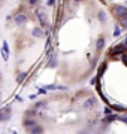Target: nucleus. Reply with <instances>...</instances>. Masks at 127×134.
I'll use <instances>...</instances> for the list:
<instances>
[{"label":"nucleus","instance_id":"nucleus-13","mask_svg":"<svg viewBox=\"0 0 127 134\" xmlns=\"http://www.w3.org/2000/svg\"><path fill=\"white\" fill-rule=\"evenodd\" d=\"M39 92H40V94H46V88H40Z\"/></svg>","mask_w":127,"mask_h":134},{"label":"nucleus","instance_id":"nucleus-3","mask_svg":"<svg viewBox=\"0 0 127 134\" xmlns=\"http://www.w3.org/2000/svg\"><path fill=\"white\" fill-rule=\"evenodd\" d=\"M10 118V106L0 109V121H6Z\"/></svg>","mask_w":127,"mask_h":134},{"label":"nucleus","instance_id":"nucleus-7","mask_svg":"<svg viewBox=\"0 0 127 134\" xmlns=\"http://www.w3.org/2000/svg\"><path fill=\"white\" fill-rule=\"evenodd\" d=\"M33 36L34 37H40V36H44V30H42V27H34L33 29Z\"/></svg>","mask_w":127,"mask_h":134},{"label":"nucleus","instance_id":"nucleus-1","mask_svg":"<svg viewBox=\"0 0 127 134\" xmlns=\"http://www.w3.org/2000/svg\"><path fill=\"white\" fill-rule=\"evenodd\" d=\"M111 12H112V15L118 19V21H120L121 18H124V16L127 15V8H126V6L118 5V3H117V5L112 6V10H111Z\"/></svg>","mask_w":127,"mask_h":134},{"label":"nucleus","instance_id":"nucleus-8","mask_svg":"<svg viewBox=\"0 0 127 134\" xmlns=\"http://www.w3.org/2000/svg\"><path fill=\"white\" fill-rule=\"evenodd\" d=\"M96 48H97V51H102L103 48H105V37H99V40H97V45H96Z\"/></svg>","mask_w":127,"mask_h":134},{"label":"nucleus","instance_id":"nucleus-10","mask_svg":"<svg viewBox=\"0 0 127 134\" xmlns=\"http://www.w3.org/2000/svg\"><path fill=\"white\" fill-rule=\"evenodd\" d=\"M118 23H120V25H121V29H127V15L124 16V18L120 19Z\"/></svg>","mask_w":127,"mask_h":134},{"label":"nucleus","instance_id":"nucleus-15","mask_svg":"<svg viewBox=\"0 0 127 134\" xmlns=\"http://www.w3.org/2000/svg\"><path fill=\"white\" fill-rule=\"evenodd\" d=\"M0 5H2V3H0Z\"/></svg>","mask_w":127,"mask_h":134},{"label":"nucleus","instance_id":"nucleus-5","mask_svg":"<svg viewBox=\"0 0 127 134\" xmlns=\"http://www.w3.org/2000/svg\"><path fill=\"white\" fill-rule=\"evenodd\" d=\"M23 125H24L27 130H30V128H33V127H36V121H34L33 118H24Z\"/></svg>","mask_w":127,"mask_h":134},{"label":"nucleus","instance_id":"nucleus-9","mask_svg":"<svg viewBox=\"0 0 127 134\" xmlns=\"http://www.w3.org/2000/svg\"><path fill=\"white\" fill-rule=\"evenodd\" d=\"M25 76H27V73L21 72L20 75H17V82H18V83H21V82H23V81L25 79Z\"/></svg>","mask_w":127,"mask_h":134},{"label":"nucleus","instance_id":"nucleus-12","mask_svg":"<svg viewBox=\"0 0 127 134\" xmlns=\"http://www.w3.org/2000/svg\"><path fill=\"white\" fill-rule=\"evenodd\" d=\"M120 33H121V29H120L118 25H115V31H114V36H120Z\"/></svg>","mask_w":127,"mask_h":134},{"label":"nucleus","instance_id":"nucleus-11","mask_svg":"<svg viewBox=\"0 0 127 134\" xmlns=\"http://www.w3.org/2000/svg\"><path fill=\"white\" fill-rule=\"evenodd\" d=\"M99 19H100V21H103V23H106V15H105V12H103V10H100V12H99Z\"/></svg>","mask_w":127,"mask_h":134},{"label":"nucleus","instance_id":"nucleus-14","mask_svg":"<svg viewBox=\"0 0 127 134\" xmlns=\"http://www.w3.org/2000/svg\"><path fill=\"white\" fill-rule=\"evenodd\" d=\"M120 119H121L123 122H126V124H127V116H123V118H120Z\"/></svg>","mask_w":127,"mask_h":134},{"label":"nucleus","instance_id":"nucleus-2","mask_svg":"<svg viewBox=\"0 0 127 134\" xmlns=\"http://www.w3.org/2000/svg\"><path fill=\"white\" fill-rule=\"evenodd\" d=\"M14 21H15V24H25L29 21V16L25 14H23L21 10H18V12L14 14Z\"/></svg>","mask_w":127,"mask_h":134},{"label":"nucleus","instance_id":"nucleus-4","mask_svg":"<svg viewBox=\"0 0 127 134\" xmlns=\"http://www.w3.org/2000/svg\"><path fill=\"white\" fill-rule=\"evenodd\" d=\"M96 104H97V100H96L94 97H90V98H87L85 103H84V109H91V107H94Z\"/></svg>","mask_w":127,"mask_h":134},{"label":"nucleus","instance_id":"nucleus-6","mask_svg":"<svg viewBox=\"0 0 127 134\" xmlns=\"http://www.w3.org/2000/svg\"><path fill=\"white\" fill-rule=\"evenodd\" d=\"M27 133L29 134H44V128H42L40 125H36V127H33V128L27 130Z\"/></svg>","mask_w":127,"mask_h":134}]
</instances>
